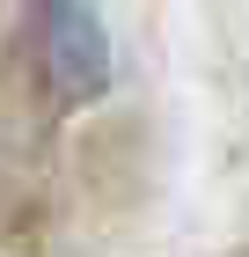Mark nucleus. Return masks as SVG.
<instances>
[{
  "label": "nucleus",
  "mask_w": 249,
  "mask_h": 257,
  "mask_svg": "<svg viewBox=\"0 0 249 257\" xmlns=\"http://www.w3.org/2000/svg\"><path fill=\"white\" fill-rule=\"evenodd\" d=\"M44 74L59 103H96L110 88V37L88 0H52L44 8Z\"/></svg>",
  "instance_id": "obj_1"
}]
</instances>
